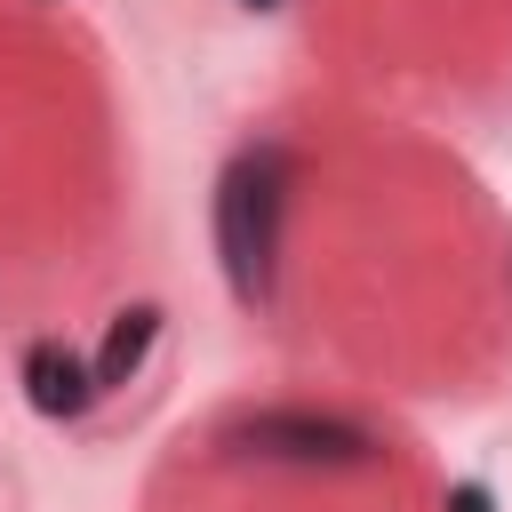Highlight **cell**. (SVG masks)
Masks as SVG:
<instances>
[{
  "instance_id": "1",
  "label": "cell",
  "mask_w": 512,
  "mask_h": 512,
  "mask_svg": "<svg viewBox=\"0 0 512 512\" xmlns=\"http://www.w3.org/2000/svg\"><path fill=\"white\" fill-rule=\"evenodd\" d=\"M280 208H288V152L256 144L216 176V264L224 288L256 312L272 304V264H280Z\"/></svg>"
},
{
  "instance_id": "2",
  "label": "cell",
  "mask_w": 512,
  "mask_h": 512,
  "mask_svg": "<svg viewBox=\"0 0 512 512\" xmlns=\"http://www.w3.org/2000/svg\"><path fill=\"white\" fill-rule=\"evenodd\" d=\"M232 440L256 448V456H280V464H368V456H376V440H368L360 424L312 416V408H264V416H248Z\"/></svg>"
},
{
  "instance_id": "3",
  "label": "cell",
  "mask_w": 512,
  "mask_h": 512,
  "mask_svg": "<svg viewBox=\"0 0 512 512\" xmlns=\"http://www.w3.org/2000/svg\"><path fill=\"white\" fill-rule=\"evenodd\" d=\"M24 400H32L40 416L72 424V416H88V408H96V368H88V360H80L72 344L40 336V344L24 352Z\"/></svg>"
},
{
  "instance_id": "4",
  "label": "cell",
  "mask_w": 512,
  "mask_h": 512,
  "mask_svg": "<svg viewBox=\"0 0 512 512\" xmlns=\"http://www.w3.org/2000/svg\"><path fill=\"white\" fill-rule=\"evenodd\" d=\"M152 336H160V304H128L112 328H104V344H96V392H120L136 368H144V352H152Z\"/></svg>"
},
{
  "instance_id": "5",
  "label": "cell",
  "mask_w": 512,
  "mask_h": 512,
  "mask_svg": "<svg viewBox=\"0 0 512 512\" xmlns=\"http://www.w3.org/2000/svg\"><path fill=\"white\" fill-rule=\"evenodd\" d=\"M448 512H496V504H488L480 480H464V488H448Z\"/></svg>"
},
{
  "instance_id": "6",
  "label": "cell",
  "mask_w": 512,
  "mask_h": 512,
  "mask_svg": "<svg viewBox=\"0 0 512 512\" xmlns=\"http://www.w3.org/2000/svg\"><path fill=\"white\" fill-rule=\"evenodd\" d=\"M248 8H280V0H248Z\"/></svg>"
}]
</instances>
